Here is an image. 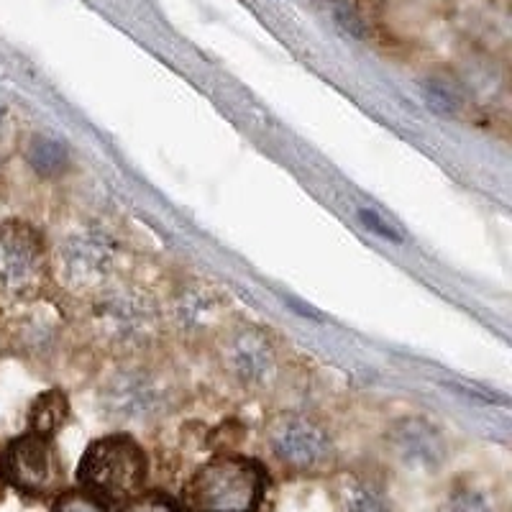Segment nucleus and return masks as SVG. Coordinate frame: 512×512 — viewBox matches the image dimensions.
Returning a JSON list of instances; mask_svg holds the SVG:
<instances>
[{
    "label": "nucleus",
    "mask_w": 512,
    "mask_h": 512,
    "mask_svg": "<svg viewBox=\"0 0 512 512\" xmlns=\"http://www.w3.org/2000/svg\"><path fill=\"white\" fill-rule=\"evenodd\" d=\"M182 405V384L177 374L149 356L121 359L98 382L95 408L105 423L123 431L164 423Z\"/></svg>",
    "instance_id": "f257e3e1"
},
{
    "label": "nucleus",
    "mask_w": 512,
    "mask_h": 512,
    "mask_svg": "<svg viewBox=\"0 0 512 512\" xmlns=\"http://www.w3.org/2000/svg\"><path fill=\"white\" fill-rule=\"evenodd\" d=\"M85 305V331L113 359L149 356L164 336L162 300L154 292L123 280Z\"/></svg>",
    "instance_id": "f03ea898"
},
{
    "label": "nucleus",
    "mask_w": 512,
    "mask_h": 512,
    "mask_svg": "<svg viewBox=\"0 0 512 512\" xmlns=\"http://www.w3.org/2000/svg\"><path fill=\"white\" fill-rule=\"evenodd\" d=\"M49 254L52 285L77 303H88L100 292L126 280V246L111 228L98 221L80 223L64 231L54 246H49Z\"/></svg>",
    "instance_id": "7ed1b4c3"
},
{
    "label": "nucleus",
    "mask_w": 512,
    "mask_h": 512,
    "mask_svg": "<svg viewBox=\"0 0 512 512\" xmlns=\"http://www.w3.org/2000/svg\"><path fill=\"white\" fill-rule=\"evenodd\" d=\"M269 489V466L246 454H216L182 484L185 512H262Z\"/></svg>",
    "instance_id": "20e7f679"
},
{
    "label": "nucleus",
    "mask_w": 512,
    "mask_h": 512,
    "mask_svg": "<svg viewBox=\"0 0 512 512\" xmlns=\"http://www.w3.org/2000/svg\"><path fill=\"white\" fill-rule=\"evenodd\" d=\"M149 454L131 431H113L93 438L75 469L77 489L105 507H121L141 495L149 482Z\"/></svg>",
    "instance_id": "39448f33"
},
{
    "label": "nucleus",
    "mask_w": 512,
    "mask_h": 512,
    "mask_svg": "<svg viewBox=\"0 0 512 512\" xmlns=\"http://www.w3.org/2000/svg\"><path fill=\"white\" fill-rule=\"evenodd\" d=\"M210 349L226 382L244 395H272L285 379L280 344L259 323L233 318Z\"/></svg>",
    "instance_id": "423d86ee"
},
{
    "label": "nucleus",
    "mask_w": 512,
    "mask_h": 512,
    "mask_svg": "<svg viewBox=\"0 0 512 512\" xmlns=\"http://www.w3.org/2000/svg\"><path fill=\"white\" fill-rule=\"evenodd\" d=\"M264 446L274 464L290 477L333 474L338 448L328 425L305 410H277L264 420Z\"/></svg>",
    "instance_id": "0eeeda50"
},
{
    "label": "nucleus",
    "mask_w": 512,
    "mask_h": 512,
    "mask_svg": "<svg viewBox=\"0 0 512 512\" xmlns=\"http://www.w3.org/2000/svg\"><path fill=\"white\" fill-rule=\"evenodd\" d=\"M47 233L26 218L0 223V297L31 305L52 287V254Z\"/></svg>",
    "instance_id": "6e6552de"
},
{
    "label": "nucleus",
    "mask_w": 512,
    "mask_h": 512,
    "mask_svg": "<svg viewBox=\"0 0 512 512\" xmlns=\"http://www.w3.org/2000/svg\"><path fill=\"white\" fill-rule=\"evenodd\" d=\"M162 320L164 331L185 346H213L233 318L221 287L203 277H185L162 300Z\"/></svg>",
    "instance_id": "1a4fd4ad"
},
{
    "label": "nucleus",
    "mask_w": 512,
    "mask_h": 512,
    "mask_svg": "<svg viewBox=\"0 0 512 512\" xmlns=\"http://www.w3.org/2000/svg\"><path fill=\"white\" fill-rule=\"evenodd\" d=\"M0 484L26 500H54L64 492L67 474L57 438L24 431L0 448Z\"/></svg>",
    "instance_id": "9d476101"
},
{
    "label": "nucleus",
    "mask_w": 512,
    "mask_h": 512,
    "mask_svg": "<svg viewBox=\"0 0 512 512\" xmlns=\"http://www.w3.org/2000/svg\"><path fill=\"white\" fill-rule=\"evenodd\" d=\"M384 448L400 469L415 477H436L451 456L446 433L425 415H400L384 431Z\"/></svg>",
    "instance_id": "9b49d317"
},
{
    "label": "nucleus",
    "mask_w": 512,
    "mask_h": 512,
    "mask_svg": "<svg viewBox=\"0 0 512 512\" xmlns=\"http://www.w3.org/2000/svg\"><path fill=\"white\" fill-rule=\"evenodd\" d=\"M59 310H47V297L41 300V310H29L24 318L18 320L16 331V351L18 356H24L29 361H41L47 364L57 356L59 344H62V318H59Z\"/></svg>",
    "instance_id": "f8f14e48"
},
{
    "label": "nucleus",
    "mask_w": 512,
    "mask_h": 512,
    "mask_svg": "<svg viewBox=\"0 0 512 512\" xmlns=\"http://www.w3.org/2000/svg\"><path fill=\"white\" fill-rule=\"evenodd\" d=\"M331 495L336 512H395L382 484L367 474H336L331 482Z\"/></svg>",
    "instance_id": "ddd939ff"
},
{
    "label": "nucleus",
    "mask_w": 512,
    "mask_h": 512,
    "mask_svg": "<svg viewBox=\"0 0 512 512\" xmlns=\"http://www.w3.org/2000/svg\"><path fill=\"white\" fill-rule=\"evenodd\" d=\"M72 420L70 395L62 387L44 390L31 400L26 413V431L44 438H57Z\"/></svg>",
    "instance_id": "4468645a"
},
{
    "label": "nucleus",
    "mask_w": 512,
    "mask_h": 512,
    "mask_svg": "<svg viewBox=\"0 0 512 512\" xmlns=\"http://www.w3.org/2000/svg\"><path fill=\"white\" fill-rule=\"evenodd\" d=\"M26 164L34 169V175L41 180H62L72 169V152L59 139L49 134H34L24 144Z\"/></svg>",
    "instance_id": "2eb2a0df"
},
{
    "label": "nucleus",
    "mask_w": 512,
    "mask_h": 512,
    "mask_svg": "<svg viewBox=\"0 0 512 512\" xmlns=\"http://www.w3.org/2000/svg\"><path fill=\"white\" fill-rule=\"evenodd\" d=\"M436 512H500V507L484 489L461 482L448 489Z\"/></svg>",
    "instance_id": "dca6fc26"
},
{
    "label": "nucleus",
    "mask_w": 512,
    "mask_h": 512,
    "mask_svg": "<svg viewBox=\"0 0 512 512\" xmlns=\"http://www.w3.org/2000/svg\"><path fill=\"white\" fill-rule=\"evenodd\" d=\"M425 95L431 100V105H436L438 113H446V116H459L464 111V93H461L459 85L448 80H428L425 85Z\"/></svg>",
    "instance_id": "f3484780"
},
{
    "label": "nucleus",
    "mask_w": 512,
    "mask_h": 512,
    "mask_svg": "<svg viewBox=\"0 0 512 512\" xmlns=\"http://www.w3.org/2000/svg\"><path fill=\"white\" fill-rule=\"evenodd\" d=\"M118 512H185L180 500L172 497L164 489H144L134 500L118 507Z\"/></svg>",
    "instance_id": "a211bd4d"
},
{
    "label": "nucleus",
    "mask_w": 512,
    "mask_h": 512,
    "mask_svg": "<svg viewBox=\"0 0 512 512\" xmlns=\"http://www.w3.org/2000/svg\"><path fill=\"white\" fill-rule=\"evenodd\" d=\"M49 512H111V507H105L103 502H98L95 497H90L88 492L72 487L59 492L52 500V510Z\"/></svg>",
    "instance_id": "6ab92c4d"
},
{
    "label": "nucleus",
    "mask_w": 512,
    "mask_h": 512,
    "mask_svg": "<svg viewBox=\"0 0 512 512\" xmlns=\"http://www.w3.org/2000/svg\"><path fill=\"white\" fill-rule=\"evenodd\" d=\"M328 6H331V16L346 34L351 36H364L367 34V26H364V18L361 13L356 11V6L351 0H326Z\"/></svg>",
    "instance_id": "aec40b11"
},
{
    "label": "nucleus",
    "mask_w": 512,
    "mask_h": 512,
    "mask_svg": "<svg viewBox=\"0 0 512 512\" xmlns=\"http://www.w3.org/2000/svg\"><path fill=\"white\" fill-rule=\"evenodd\" d=\"M359 216H361V221H364V226L372 228L374 233H379V236H384V239L400 241V236H397V233L392 231V228L384 226V221H382V218L377 216V213H374V210H361Z\"/></svg>",
    "instance_id": "412c9836"
}]
</instances>
